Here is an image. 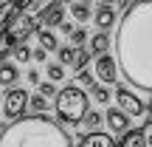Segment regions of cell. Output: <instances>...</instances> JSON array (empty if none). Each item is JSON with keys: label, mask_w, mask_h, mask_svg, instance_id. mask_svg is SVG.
<instances>
[{"label": "cell", "mask_w": 152, "mask_h": 147, "mask_svg": "<svg viewBox=\"0 0 152 147\" xmlns=\"http://www.w3.org/2000/svg\"><path fill=\"white\" fill-rule=\"evenodd\" d=\"M115 68L135 91L152 93V0H127L115 20Z\"/></svg>", "instance_id": "1"}, {"label": "cell", "mask_w": 152, "mask_h": 147, "mask_svg": "<svg viewBox=\"0 0 152 147\" xmlns=\"http://www.w3.org/2000/svg\"><path fill=\"white\" fill-rule=\"evenodd\" d=\"M0 147H73L68 130L48 116H20L0 130Z\"/></svg>", "instance_id": "2"}, {"label": "cell", "mask_w": 152, "mask_h": 147, "mask_svg": "<svg viewBox=\"0 0 152 147\" xmlns=\"http://www.w3.org/2000/svg\"><path fill=\"white\" fill-rule=\"evenodd\" d=\"M87 113V93L79 85H65L56 91V116L62 125H79Z\"/></svg>", "instance_id": "3"}, {"label": "cell", "mask_w": 152, "mask_h": 147, "mask_svg": "<svg viewBox=\"0 0 152 147\" xmlns=\"http://www.w3.org/2000/svg\"><path fill=\"white\" fill-rule=\"evenodd\" d=\"M26 108H28V93L23 91V88H11V91L3 96V116L9 122L20 119V116L26 113Z\"/></svg>", "instance_id": "4"}, {"label": "cell", "mask_w": 152, "mask_h": 147, "mask_svg": "<svg viewBox=\"0 0 152 147\" xmlns=\"http://www.w3.org/2000/svg\"><path fill=\"white\" fill-rule=\"evenodd\" d=\"M115 102H118V110L127 113V116H144V110H147V105L141 102V96H135L130 88H118V91H115Z\"/></svg>", "instance_id": "5"}, {"label": "cell", "mask_w": 152, "mask_h": 147, "mask_svg": "<svg viewBox=\"0 0 152 147\" xmlns=\"http://www.w3.org/2000/svg\"><path fill=\"white\" fill-rule=\"evenodd\" d=\"M93 74H96V79L102 82V85H110V82H115V76H118L115 60H113L110 54H102V57H96V68H93Z\"/></svg>", "instance_id": "6"}, {"label": "cell", "mask_w": 152, "mask_h": 147, "mask_svg": "<svg viewBox=\"0 0 152 147\" xmlns=\"http://www.w3.org/2000/svg\"><path fill=\"white\" fill-rule=\"evenodd\" d=\"M104 122H107L110 133H124V130H130V116H127V113H121L118 108L104 110Z\"/></svg>", "instance_id": "7"}, {"label": "cell", "mask_w": 152, "mask_h": 147, "mask_svg": "<svg viewBox=\"0 0 152 147\" xmlns=\"http://www.w3.org/2000/svg\"><path fill=\"white\" fill-rule=\"evenodd\" d=\"M39 23H42V28H51V26H59L62 20H65V6L59 3V0H56V3H51L48 9L42 11V14L37 17Z\"/></svg>", "instance_id": "8"}, {"label": "cell", "mask_w": 152, "mask_h": 147, "mask_svg": "<svg viewBox=\"0 0 152 147\" xmlns=\"http://www.w3.org/2000/svg\"><path fill=\"white\" fill-rule=\"evenodd\" d=\"M93 23L99 26V31H110V28H113V23H115L113 6H99V9L93 11Z\"/></svg>", "instance_id": "9"}, {"label": "cell", "mask_w": 152, "mask_h": 147, "mask_svg": "<svg viewBox=\"0 0 152 147\" xmlns=\"http://www.w3.org/2000/svg\"><path fill=\"white\" fill-rule=\"evenodd\" d=\"M79 147H115V142H113V136H107V133L90 130V133H85V136H82Z\"/></svg>", "instance_id": "10"}, {"label": "cell", "mask_w": 152, "mask_h": 147, "mask_svg": "<svg viewBox=\"0 0 152 147\" xmlns=\"http://www.w3.org/2000/svg\"><path fill=\"white\" fill-rule=\"evenodd\" d=\"M113 45V40L107 37V31H99V34H93L90 37V54H107V48Z\"/></svg>", "instance_id": "11"}, {"label": "cell", "mask_w": 152, "mask_h": 147, "mask_svg": "<svg viewBox=\"0 0 152 147\" xmlns=\"http://www.w3.org/2000/svg\"><path fill=\"white\" fill-rule=\"evenodd\" d=\"M17 76H20V71L14 62H0V85L3 88H11L17 82Z\"/></svg>", "instance_id": "12"}, {"label": "cell", "mask_w": 152, "mask_h": 147, "mask_svg": "<svg viewBox=\"0 0 152 147\" xmlns=\"http://www.w3.org/2000/svg\"><path fill=\"white\" fill-rule=\"evenodd\" d=\"M37 43H39V48H45V51H56L59 48V43H56V34L54 31H48V28H37Z\"/></svg>", "instance_id": "13"}, {"label": "cell", "mask_w": 152, "mask_h": 147, "mask_svg": "<svg viewBox=\"0 0 152 147\" xmlns=\"http://www.w3.org/2000/svg\"><path fill=\"white\" fill-rule=\"evenodd\" d=\"M115 147H147L141 127H135V130H124V139H121V144H115Z\"/></svg>", "instance_id": "14"}, {"label": "cell", "mask_w": 152, "mask_h": 147, "mask_svg": "<svg viewBox=\"0 0 152 147\" xmlns=\"http://www.w3.org/2000/svg\"><path fill=\"white\" fill-rule=\"evenodd\" d=\"M87 62H90V51H87L85 45H79V48H76V54H73L71 68H73L76 74H79V71H85V68H87Z\"/></svg>", "instance_id": "15"}, {"label": "cell", "mask_w": 152, "mask_h": 147, "mask_svg": "<svg viewBox=\"0 0 152 147\" xmlns=\"http://www.w3.org/2000/svg\"><path fill=\"white\" fill-rule=\"evenodd\" d=\"M71 17L76 23H87L90 20V6L87 3H71Z\"/></svg>", "instance_id": "16"}, {"label": "cell", "mask_w": 152, "mask_h": 147, "mask_svg": "<svg viewBox=\"0 0 152 147\" xmlns=\"http://www.w3.org/2000/svg\"><path fill=\"white\" fill-rule=\"evenodd\" d=\"M79 125H85L87 130H96L99 125H102V113H96V110H87L85 116H82V122Z\"/></svg>", "instance_id": "17"}, {"label": "cell", "mask_w": 152, "mask_h": 147, "mask_svg": "<svg viewBox=\"0 0 152 147\" xmlns=\"http://www.w3.org/2000/svg\"><path fill=\"white\" fill-rule=\"evenodd\" d=\"M56 54H59V65L65 68V65H71V62H73L76 48H73V45H59V48H56Z\"/></svg>", "instance_id": "18"}, {"label": "cell", "mask_w": 152, "mask_h": 147, "mask_svg": "<svg viewBox=\"0 0 152 147\" xmlns=\"http://www.w3.org/2000/svg\"><path fill=\"white\" fill-rule=\"evenodd\" d=\"M45 74H48V82H62L65 79V68H62L59 62H51V65L45 68Z\"/></svg>", "instance_id": "19"}, {"label": "cell", "mask_w": 152, "mask_h": 147, "mask_svg": "<svg viewBox=\"0 0 152 147\" xmlns=\"http://www.w3.org/2000/svg\"><path fill=\"white\" fill-rule=\"evenodd\" d=\"M11 54H14L17 62H28V60H31V48H28L26 43H17L14 48H11Z\"/></svg>", "instance_id": "20"}, {"label": "cell", "mask_w": 152, "mask_h": 147, "mask_svg": "<svg viewBox=\"0 0 152 147\" xmlns=\"http://www.w3.org/2000/svg\"><path fill=\"white\" fill-rule=\"evenodd\" d=\"M90 91H93V99H96L99 105H110V91H107V85H93Z\"/></svg>", "instance_id": "21"}, {"label": "cell", "mask_w": 152, "mask_h": 147, "mask_svg": "<svg viewBox=\"0 0 152 147\" xmlns=\"http://www.w3.org/2000/svg\"><path fill=\"white\" fill-rule=\"evenodd\" d=\"M28 108H31L34 113H42V110H48V99L39 96V93L37 96H28Z\"/></svg>", "instance_id": "22"}, {"label": "cell", "mask_w": 152, "mask_h": 147, "mask_svg": "<svg viewBox=\"0 0 152 147\" xmlns=\"http://www.w3.org/2000/svg\"><path fill=\"white\" fill-rule=\"evenodd\" d=\"M68 37H71L73 45H85V43H87V31H85V28H73Z\"/></svg>", "instance_id": "23"}, {"label": "cell", "mask_w": 152, "mask_h": 147, "mask_svg": "<svg viewBox=\"0 0 152 147\" xmlns=\"http://www.w3.org/2000/svg\"><path fill=\"white\" fill-rule=\"evenodd\" d=\"M39 96H45V99L56 96V85L54 82H39Z\"/></svg>", "instance_id": "24"}, {"label": "cell", "mask_w": 152, "mask_h": 147, "mask_svg": "<svg viewBox=\"0 0 152 147\" xmlns=\"http://www.w3.org/2000/svg\"><path fill=\"white\" fill-rule=\"evenodd\" d=\"M82 85H90V88L96 85V82H93V74L87 71V68H85V71H79V88H82Z\"/></svg>", "instance_id": "25"}, {"label": "cell", "mask_w": 152, "mask_h": 147, "mask_svg": "<svg viewBox=\"0 0 152 147\" xmlns=\"http://www.w3.org/2000/svg\"><path fill=\"white\" fill-rule=\"evenodd\" d=\"M45 54H48L45 48H34V51H31V60H37V62H45Z\"/></svg>", "instance_id": "26"}, {"label": "cell", "mask_w": 152, "mask_h": 147, "mask_svg": "<svg viewBox=\"0 0 152 147\" xmlns=\"http://www.w3.org/2000/svg\"><path fill=\"white\" fill-rule=\"evenodd\" d=\"M26 76H28V82H31V85H39V82H42V79H39V71H37V68H31Z\"/></svg>", "instance_id": "27"}, {"label": "cell", "mask_w": 152, "mask_h": 147, "mask_svg": "<svg viewBox=\"0 0 152 147\" xmlns=\"http://www.w3.org/2000/svg\"><path fill=\"white\" fill-rule=\"evenodd\" d=\"M59 28H62V31H65V34H71V31H73V26H71V23H68V20H62V23H59Z\"/></svg>", "instance_id": "28"}, {"label": "cell", "mask_w": 152, "mask_h": 147, "mask_svg": "<svg viewBox=\"0 0 152 147\" xmlns=\"http://www.w3.org/2000/svg\"><path fill=\"white\" fill-rule=\"evenodd\" d=\"M144 116H147V122H152V105H149L147 110H144Z\"/></svg>", "instance_id": "29"}, {"label": "cell", "mask_w": 152, "mask_h": 147, "mask_svg": "<svg viewBox=\"0 0 152 147\" xmlns=\"http://www.w3.org/2000/svg\"><path fill=\"white\" fill-rule=\"evenodd\" d=\"M115 3V0H102V6H113Z\"/></svg>", "instance_id": "30"}, {"label": "cell", "mask_w": 152, "mask_h": 147, "mask_svg": "<svg viewBox=\"0 0 152 147\" xmlns=\"http://www.w3.org/2000/svg\"><path fill=\"white\" fill-rule=\"evenodd\" d=\"M73 3H87V6H90V0H73Z\"/></svg>", "instance_id": "31"}, {"label": "cell", "mask_w": 152, "mask_h": 147, "mask_svg": "<svg viewBox=\"0 0 152 147\" xmlns=\"http://www.w3.org/2000/svg\"><path fill=\"white\" fill-rule=\"evenodd\" d=\"M0 105H3V96H0Z\"/></svg>", "instance_id": "32"}, {"label": "cell", "mask_w": 152, "mask_h": 147, "mask_svg": "<svg viewBox=\"0 0 152 147\" xmlns=\"http://www.w3.org/2000/svg\"><path fill=\"white\" fill-rule=\"evenodd\" d=\"M0 130H3V127H0Z\"/></svg>", "instance_id": "33"}]
</instances>
